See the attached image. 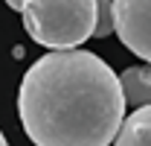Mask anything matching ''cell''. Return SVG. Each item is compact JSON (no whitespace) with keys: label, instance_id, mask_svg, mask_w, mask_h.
Here are the masks:
<instances>
[{"label":"cell","instance_id":"8992f818","mask_svg":"<svg viewBox=\"0 0 151 146\" xmlns=\"http://www.w3.org/2000/svg\"><path fill=\"white\" fill-rule=\"evenodd\" d=\"M113 32V9L111 0H96V29L93 38H105Z\"/></svg>","mask_w":151,"mask_h":146},{"label":"cell","instance_id":"7a4b0ae2","mask_svg":"<svg viewBox=\"0 0 151 146\" xmlns=\"http://www.w3.org/2000/svg\"><path fill=\"white\" fill-rule=\"evenodd\" d=\"M29 38L50 50H76L96 29V0H20Z\"/></svg>","mask_w":151,"mask_h":146},{"label":"cell","instance_id":"5b68a950","mask_svg":"<svg viewBox=\"0 0 151 146\" xmlns=\"http://www.w3.org/2000/svg\"><path fill=\"white\" fill-rule=\"evenodd\" d=\"M113 146H151V105L137 108L131 117L122 120Z\"/></svg>","mask_w":151,"mask_h":146},{"label":"cell","instance_id":"3957f363","mask_svg":"<svg viewBox=\"0 0 151 146\" xmlns=\"http://www.w3.org/2000/svg\"><path fill=\"white\" fill-rule=\"evenodd\" d=\"M113 9V32L119 41L151 61V0H111Z\"/></svg>","mask_w":151,"mask_h":146},{"label":"cell","instance_id":"52a82bcc","mask_svg":"<svg viewBox=\"0 0 151 146\" xmlns=\"http://www.w3.org/2000/svg\"><path fill=\"white\" fill-rule=\"evenodd\" d=\"M6 6H12V9H20V0H6Z\"/></svg>","mask_w":151,"mask_h":146},{"label":"cell","instance_id":"277c9868","mask_svg":"<svg viewBox=\"0 0 151 146\" xmlns=\"http://www.w3.org/2000/svg\"><path fill=\"white\" fill-rule=\"evenodd\" d=\"M119 88L125 96V105H134V108L151 105V64L125 67L119 73Z\"/></svg>","mask_w":151,"mask_h":146},{"label":"cell","instance_id":"ba28073f","mask_svg":"<svg viewBox=\"0 0 151 146\" xmlns=\"http://www.w3.org/2000/svg\"><path fill=\"white\" fill-rule=\"evenodd\" d=\"M0 146H9V143H6V137H3V131H0Z\"/></svg>","mask_w":151,"mask_h":146},{"label":"cell","instance_id":"6da1fadb","mask_svg":"<svg viewBox=\"0 0 151 146\" xmlns=\"http://www.w3.org/2000/svg\"><path fill=\"white\" fill-rule=\"evenodd\" d=\"M18 114L35 146H108L125 120V96L96 53L52 50L23 73Z\"/></svg>","mask_w":151,"mask_h":146}]
</instances>
